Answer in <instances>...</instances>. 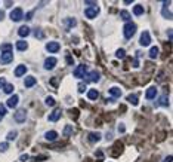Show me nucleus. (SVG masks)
Wrapping results in <instances>:
<instances>
[{
    "label": "nucleus",
    "instance_id": "27",
    "mask_svg": "<svg viewBox=\"0 0 173 162\" xmlns=\"http://www.w3.org/2000/svg\"><path fill=\"white\" fill-rule=\"evenodd\" d=\"M157 55H158V48H157V46L151 48V51H149V57L154 60V58H157Z\"/></svg>",
    "mask_w": 173,
    "mask_h": 162
},
{
    "label": "nucleus",
    "instance_id": "41",
    "mask_svg": "<svg viewBox=\"0 0 173 162\" xmlns=\"http://www.w3.org/2000/svg\"><path fill=\"white\" fill-rule=\"evenodd\" d=\"M84 89H86V85H84V83H80V86H79V92H83Z\"/></svg>",
    "mask_w": 173,
    "mask_h": 162
},
{
    "label": "nucleus",
    "instance_id": "4",
    "mask_svg": "<svg viewBox=\"0 0 173 162\" xmlns=\"http://www.w3.org/2000/svg\"><path fill=\"white\" fill-rule=\"evenodd\" d=\"M15 120H17L18 124H24L25 119H27V111H25V109H19V110H17V113H15Z\"/></svg>",
    "mask_w": 173,
    "mask_h": 162
},
{
    "label": "nucleus",
    "instance_id": "22",
    "mask_svg": "<svg viewBox=\"0 0 173 162\" xmlns=\"http://www.w3.org/2000/svg\"><path fill=\"white\" fill-rule=\"evenodd\" d=\"M87 97H89V100H98L99 92L96 91V89H89V92H87Z\"/></svg>",
    "mask_w": 173,
    "mask_h": 162
},
{
    "label": "nucleus",
    "instance_id": "14",
    "mask_svg": "<svg viewBox=\"0 0 173 162\" xmlns=\"http://www.w3.org/2000/svg\"><path fill=\"white\" fill-rule=\"evenodd\" d=\"M36 85V79H34L33 76H27L24 80V86L25 88H33V86Z\"/></svg>",
    "mask_w": 173,
    "mask_h": 162
},
{
    "label": "nucleus",
    "instance_id": "46",
    "mask_svg": "<svg viewBox=\"0 0 173 162\" xmlns=\"http://www.w3.org/2000/svg\"><path fill=\"white\" fill-rule=\"evenodd\" d=\"M50 83H52V86H58V83H56V79L53 77L52 80H50Z\"/></svg>",
    "mask_w": 173,
    "mask_h": 162
},
{
    "label": "nucleus",
    "instance_id": "43",
    "mask_svg": "<svg viewBox=\"0 0 173 162\" xmlns=\"http://www.w3.org/2000/svg\"><path fill=\"white\" fill-rule=\"evenodd\" d=\"M96 156H98L99 159H102V156H104V155H102V150H98V152H96Z\"/></svg>",
    "mask_w": 173,
    "mask_h": 162
},
{
    "label": "nucleus",
    "instance_id": "37",
    "mask_svg": "<svg viewBox=\"0 0 173 162\" xmlns=\"http://www.w3.org/2000/svg\"><path fill=\"white\" fill-rule=\"evenodd\" d=\"M163 17L164 18H169V19H172V14H169V10L167 9H163Z\"/></svg>",
    "mask_w": 173,
    "mask_h": 162
},
{
    "label": "nucleus",
    "instance_id": "36",
    "mask_svg": "<svg viewBox=\"0 0 173 162\" xmlns=\"http://www.w3.org/2000/svg\"><path fill=\"white\" fill-rule=\"evenodd\" d=\"M5 115H6V107L3 104H0V118H3Z\"/></svg>",
    "mask_w": 173,
    "mask_h": 162
},
{
    "label": "nucleus",
    "instance_id": "42",
    "mask_svg": "<svg viewBox=\"0 0 173 162\" xmlns=\"http://www.w3.org/2000/svg\"><path fill=\"white\" fill-rule=\"evenodd\" d=\"M118 131H120V132H124V125H123V124H120V125H118Z\"/></svg>",
    "mask_w": 173,
    "mask_h": 162
},
{
    "label": "nucleus",
    "instance_id": "30",
    "mask_svg": "<svg viewBox=\"0 0 173 162\" xmlns=\"http://www.w3.org/2000/svg\"><path fill=\"white\" fill-rule=\"evenodd\" d=\"M3 88H5V92H6V94H10V92L13 91V85H10V83H6Z\"/></svg>",
    "mask_w": 173,
    "mask_h": 162
},
{
    "label": "nucleus",
    "instance_id": "38",
    "mask_svg": "<svg viewBox=\"0 0 173 162\" xmlns=\"http://www.w3.org/2000/svg\"><path fill=\"white\" fill-rule=\"evenodd\" d=\"M86 5H87L89 8H96V3L92 2V0H86Z\"/></svg>",
    "mask_w": 173,
    "mask_h": 162
},
{
    "label": "nucleus",
    "instance_id": "12",
    "mask_svg": "<svg viewBox=\"0 0 173 162\" xmlns=\"http://www.w3.org/2000/svg\"><path fill=\"white\" fill-rule=\"evenodd\" d=\"M46 49H48L49 52H53V54H55V52L59 51V43L58 42H49L48 45H46Z\"/></svg>",
    "mask_w": 173,
    "mask_h": 162
},
{
    "label": "nucleus",
    "instance_id": "34",
    "mask_svg": "<svg viewBox=\"0 0 173 162\" xmlns=\"http://www.w3.org/2000/svg\"><path fill=\"white\" fill-rule=\"evenodd\" d=\"M44 103H46L48 106H55V100H53L52 97H48V98L44 100Z\"/></svg>",
    "mask_w": 173,
    "mask_h": 162
},
{
    "label": "nucleus",
    "instance_id": "16",
    "mask_svg": "<svg viewBox=\"0 0 173 162\" xmlns=\"http://www.w3.org/2000/svg\"><path fill=\"white\" fill-rule=\"evenodd\" d=\"M121 89L120 88H117V86H113V88H110V95H113L115 98H118V97H121Z\"/></svg>",
    "mask_w": 173,
    "mask_h": 162
},
{
    "label": "nucleus",
    "instance_id": "11",
    "mask_svg": "<svg viewBox=\"0 0 173 162\" xmlns=\"http://www.w3.org/2000/svg\"><path fill=\"white\" fill-rule=\"evenodd\" d=\"M61 115H62L61 109H55V110L49 115V120H50V122H56V120L61 118Z\"/></svg>",
    "mask_w": 173,
    "mask_h": 162
},
{
    "label": "nucleus",
    "instance_id": "17",
    "mask_svg": "<svg viewBox=\"0 0 173 162\" xmlns=\"http://www.w3.org/2000/svg\"><path fill=\"white\" fill-rule=\"evenodd\" d=\"M87 140L90 141V143H96L101 140V134L99 132H90L89 136H87Z\"/></svg>",
    "mask_w": 173,
    "mask_h": 162
},
{
    "label": "nucleus",
    "instance_id": "26",
    "mask_svg": "<svg viewBox=\"0 0 173 162\" xmlns=\"http://www.w3.org/2000/svg\"><path fill=\"white\" fill-rule=\"evenodd\" d=\"M120 17H121V19L126 21V22H129V21H130V14H129L127 10H124V9L120 12Z\"/></svg>",
    "mask_w": 173,
    "mask_h": 162
},
{
    "label": "nucleus",
    "instance_id": "2",
    "mask_svg": "<svg viewBox=\"0 0 173 162\" xmlns=\"http://www.w3.org/2000/svg\"><path fill=\"white\" fill-rule=\"evenodd\" d=\"M99 77H101V75H99L98 71H87V73L83 76V79H84V85L89 83V82H98Z\"/></svg>",
    "mask_w": 173,
    "mask_h": 162
},
{
    "label": "nucleus",
    "instance_id": "31",
    "mask_svg": "<svg viewBox=\"0 0 173 162\" xmlns=\"http://www.w3.org/2000/svg\"><path fill=\"white\" fill-rule=\"evenodd\" d=\"M124 55H126L124 49H117V52H115V57L117 58H124Z\"/></svg>",
    "mask_w": 173,
    "mask_h": 162
},
{
    "label": "nucleus",
    "instance_id": "35",
    "mask_svg": "<svg viewBox=\"0 0 173 162\" xmlns=\"http://www.w3.org/2000/svg\"><path fill=\"white\" fill-rule=\"evenodd\" d=\"M8 149H9L8 143H0V152H6Z\"/></svg>",
    "mask_w": 173,
    "mask_h": 162
},
{
    "label": "nucleus",
    "instance_id": "7",
    "mask_svg": "<svg viewBox=\"0 0 173 162\" xmlns=\"http://www.w3.org/2000/svg\"><path fill=\"white\" fill-rule=\"evenodd\" d=\"M12 60H13V54L12 52H2V55H0V63L2 64H9Z\"/></svg>",
    "mask_w": 173,
    "mask_h": 162
},
{
    "label": "nucleus",
    "instance_id": "8",
    "mask_svg": "<svg viewBox=\"0 0 173 162\" xmlns=\"http://www.w3.org/2000/svg\"><path fill=\"white\" fill-rule=\"evenodd\" d=\"M86 73H87V67H86L84 64H80L79 67L75 68V71H74V76H75V77H79V79H80V77H83V76H84V75H86Z\"/></svg>",
    "mask_w": 173,
    "mask_h": 162
},
{
    "label": "nucleus",
    "instance_id": "29",
    "mask_svg": "<svg viewBox=\"0 0 173 162\" xmlns=\"http://www.w3.org/2000/svg\"><path fill=\"white\" fill-rule=\"evenodd\" d=\"M2 52H12V45H9V43L3 45L2 46Z\"/></svg>",
    "mask_w": 173,
    "mask_h": 162
},
{
    "label": "nucleus",
    "instance_id": "23",
    "mask_svg": "<svg viewBox=\"0 0 173 162\" xmlns=\"http://www.w3.org/2000/svg\"><path fill=\"white\" fill-rule=\"evenodd\" d=\"M133 14H135L136 17L142 15V14H144V6H142V5H136V6L133 8Z\"/></svg>",
    "mask_w": 173,
    "mask_h": 162
},
{
    "label": "nucleus",
    "instance_id": "18",
    "mask_svg": "<svg viewBox=\"0 0 173 162\" xmlns=\"http://www.w3.org/2000/svg\"><path fill=\"white\" fill-rule=\"evenodd\" d=\"M25 71H27V67L21 64V66H18V67L15 68V76H17V77L24 76V75H25Z\"/></svg>",
    "mask_w": 173,
    "mask_h": 162
},
{
    "label": "nucleus",
    "instance_id": "44",
    "mask_svg": "<svg viewBox=\"0 0 173 162\" xmlns=\"http://www.w3.org/2000/svg\"><path fill=\"white\" fill-rule=\"evenodd\" d=\"M73 61L74 60H71V55H67V63H68V64H71Z\"/></svg>",
    "mask_w": 173,
    "mask_h": 162
},
{
    "label": "nucleus",
    "instance_id": "32",
    "mask_svg": "<svg viewBox=\"0 0 173 162\" xmlns=\"http://www.w3.org/2000/svg\"><path fill=\"white\" fill-rule=\"evenodd\" d=\"M17 137H18V132H17V131H10V132L8 134V140H15Z\"/></svg>",
    "mask_w": 173,
    "mask_h": 162
},
{
    "label": "nucleus",
    "instance_id": "39",
    "mask_svg": "<svg viewBox=\"0 0 173 162\" xmlns=\"http://www.w3.org/2000/svg\"><path fill=\"white\" fill-rule=\"evenodd\" d=\"M36 36H37L39 39H43V37H44V36H43V33H41V30H40V28H39V30L36 28Z\"/></svg>",
    "mask_w": 173,
    "mask_h": 162
},
{
    "label": "nucleus",
    "instance_id": "24",
    "mask_svg": "<svg viewBox=\"0 0 173 162\" xmlns=\"http://www.w3.org/2000/svg\"><path fill=\"white\" fill-rule=\"evenodd\" d=\"M158 104H160L161 107H167V106H169V100H167V95H161V97H160V100H158Z\"/></svg>",
    "mask_w": 173,
    "mask_h": 162
},
{
    "label": "nucleus",
    "instance_id": "21",
    "mask_svg": "<svg viewBox=\"0 0 173 162\" xmlns=\"http://www.w3.org/2000/svg\"><path fill=\"white\" fill-rule=\"evenodd\" d=\"M15 46H17L18 51H25V49L28 48V43L25 42V40H19V42H17V45H15Z\"/></svg>",
    "mask_w": 173,
    "mask_h": 162
},
{
    "label": "nucleus",
    "instance_id": "15",
    "mask_svg": "<svg viewBox=\"0 0 173 162\" xmlns=\"http://www.w3.org/2000/svg\"><path fill=\"white\" fill-rule=\"evenodd\" d=\"M121 150H123V146H121V143H117V144L114 146V149H113V152H111V156L117 158L118 155L121 153Z\"/></svg>",
    "mask_w": 173,
    "mask_h": 162
},
{
    "label": "nucleus",
    "instance_id": "1",
    "mask_svg": "<svg viewBox=\"0 0 173 162\" xmlns=\"http://www.w3.org/2000/svg\"><path fill=\"white\" fill-rule=\"evenodd\" d=\"M123 33H124V37H126V39H130L133 34L136 33V24L132 22V21L126 22V24H124V28H123Z\"/></svg>",
    "mask_w": 173,
    "mask_h": 162
},
{
    "label": "nucleus",
    "instance_id": "48",
    "mask_svg": "<svg viewBox=\"0 0 173 162\" xmlns=\"http://www.w3.org/2000/svg\"><path fill=\"white\" fill-rule=\"evenodd\" d=\"M3 18H5V12H3V10H0V21H2Z\"/></svg>",
    "mask_w": 173,
    "mask_h": 162
},
{
    "label": "nucleus",
    "instance_id": "33",
    "mask_svg": "<svg viewBox=\"0 0 173 162\" xmlns=\"http://www.w3.org/2000/svg\"><path fill=\"white\" fill-rule=\"evenodd\" d=\"M67 22H70V24H68V27H75V24H77L75 18H68V19H67Z\"/></svg>",
    "mask_w": 173,
    "mask_h": 162
},
{
    "label": "nucleus",
    "instance_id": "19",
    "mask_svg": "<svg viewBox=\"0 0 173 162\" xmlns=\"http://www.w3.org/2000/svg\"><path fill=\"white\" fill-rule=\"evenodd\" d=\"M18 34L21 36V37H27L28 34H30V28H28V26H22L19 30H18Z\"/></svg>",
    "mask_w": 173,
    "mask_h": 162
},
{
    "label": "nucleus",
    "instance_id": "28",
    "mask_svg": "<svg viewBox=\"0 0 173 162\" xmlns=\"http://www.w3.org/2000/svg\"><path fill=\"white\" fill-rule=\"evenodd\" d=\"M73 131H74V129H73V127H71V125H67L65 128H64V136H71V134H73Z\"/></svg>",
    "mask_w": 173,
    "mask_h": 162
},
{
    "label": "nucleus",
    "instance_id": "6",
    "mask_svg": "<svg viewBox=\"0 0 173 162\" xmlns=\"http://www.w3.org/2000/svg\"><path fill=\"white\" fill-rule=\"evenodd\" d=\"M139 43L142 45V46H149V45H151V36H149V31H144V33L140 34Z\"/></svg>",
    "mask_w": 173,
    "mask_h": 162
},
{
    "label": "nucleus",
    "instance_id": "20",
    "mask_svg": "<svg viewBox=\"0 0 173 162\" xmlns=\"http://www.w3.org/2000/svg\"><path fill=\"white\" fill-rule=\"evenodd\" d=\"M44 138H46V140H50V141H52V140H56L58 132L56 131H48V132L44 134Z\"/></svg>",
    "mask_w": 173,
    "mask_h": 162
},
{
    "label": "nucleus",
    "instance_id": "13",
    "mask_svg": "<svg viewBox=\"0 0 173 162\" xmlns=\"http://www.w3.org/2000/svg\"><path fill=\"white\" fill-rule=\"evenodd\" d=\"M18 101H19V98H18V95H12L10 98L8 100V103H6V106L8 107H17V104H18Z\"/></svg>",
    "mask_w": 173,
    "mask_h": 162
},
{
    "label": "nucleus",
    "instance_id": "9",
    "mask_svg": "<svg viewBox=\"0 0 173 162\" xmlns=\"http://www.w3.org/2000/svg\"><path fill=\"white\" fill-rule=\"evenodd\" d=\"M56 61L58 60L55 58V57H49L48 60L44 61V68H46V70H52V68L56 66Z\"/></svg>",
    "mask_w": 173,
    "mask_h": 162
},
{
    "label": "nucleus",
    "instance_id": "3",
    "mask_svg": "<svg viewBox=\"0 0 173 162\" xmlns=\"http://www.w3.org/2000/svg\"><path fill=\"white\" fill-rule=\"evenodd\" d=\"M10 19L12 21H21L22 19V17H24V14H22V9L21 8H15L12 12H10Z\"/></svg>",
    "mask_w": 173,
    "mask_h": 162
},
{
    "label": "nucleus",
    "instance_id": "10",
    "mask_svg": "<svg viewBox=\"0 0 173 162\" xmlns=\"http://www.w3.org/2000/svg\"><path fill=\"white\" fill-rule=\"evenodd\" d=\"M157 95V88L156 86H149L148 89H147V92H145V97L148 98V100H154Z\"/></svg>",
    "mask_w": 173,
    "mask_h": 162
},
{
    "label": "nucleus",
    "instance_id": "25",
    "mask_svg": "<svg viewBox=\"0 0 173 162\" xmlns=\"http://www.w3.org/2000/svg\"><path fill=\"white\" fill-rule=\"evenodd\" d=\"M127 101H129V103H132L133 106H138V104H139V100H138V95H135V94L129 95V97H127Z\"/></svg>",
    "mask_w": 173,
    "mask_h": 162
},
{
    "label": "nucleus",
    "instance_id": "5",
    "mask_svg": "<svg viewBox=\"0 0 173 162\" xmlns=\"http://www.w3.org/2000/svg\"><path fill=\"white\" fill-rule=\"evenodd\" d=\"M99 14V8H86L84 9V15L89 18V19H93V18H96Z\"/></svg>",
    "mask_w": 173,
    "mask_h": 162
},
{
    "label": "nucleus",
    "instance_id": "47",
    "mask_svg": "<svg viewBox=\"0 0 173 162\" xmlns=\"http://www.w3.org/2000/svg\"><path fill=\"white\" fill-rule=\"evenodd\" d=\"M163 162H172V156H167V158H166Z\"/></svg>",
    "mask_w": 173,
    "mask_h": 162
},
{
    "label": "nucleus",
    "instance_id": "45",
    "mask_svg": "<svg viewBox=\"0 0 173 162\" xmlns=\"http://www.w3.org/2000/svg\"><path fill=\"white\" fill-rule=\"evenodd\" d=\"M21 161H22V162L28 161V155H22V156H21Z\"/></svg>",
    "mask_w": 173,
    "mask_h": 162
},
{
    "label": "nucleus",
    "instance_id": "40",
    "mask_svg": "<svg viewBox=\"0 0 173 162\" xmlns=\"http://www.w3.org/2000/svg\"><path fill=\"white\" fill-rule=\"evenodd\" d=\"M5 85H6V79H5V77H0V88Z\"/></svg>",
    "mask_w": 173,
    "mask_h": 162
}]
</instances>
